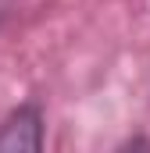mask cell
Listing matches in <instances>:
<instances>
[{
    "mask_svg": "<svg viewBox=\"0 0 150 153\" xmlns=\"http://www.w3.org/2000/svg\"><path fill=\"white\" fill-rule=\"evenodd\" d=\"M43 150V111L39 103H22L0 121V153H36Z\"/></svg>",
    "mask_w": 150,
    "mask_h": 153,
    "instance_id": "obj_1",
    "label": "cell"
}]
</instances>
